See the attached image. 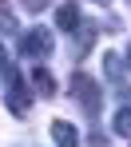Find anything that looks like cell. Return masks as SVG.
<instances>
[{
  "label": "cell",
  "mask_w": 131,
  "mask_h": 147,
  "mask_svg": "<svg viewBox=\"0 0 131 147\" xmlns=\"http://www.w3.org/2000/svg\"><path fill=\"white\" fill-rule=\"evenodd\" d=\"M68 88L76 92V99H79V107L95 119L99 115V107H103V92H99V84L91 80V76H83V72H72V80H68Z\"/></svg>",
  "instance_id": "cell-1"
},
{
  "label": "cell",
  "mask_w": 131,
  "mask_h": 147,
  "mask_svg": "<svg viewBox=\"0 0 131 147\" xmlns=\"http://www.w3.org/2000/svg\"><path fill=\"white\" fill-rule=\"evenodd\" d=\"M4 80H8V111L12 115H28L32 111V96H28V84L20 80V72L16 68H4Z\"/></svg>",
  "instance_id": "cell-2"
},
{
  "label": "cell",
  "mask_w": 131,
  "mask_h": 147,
  "mask_svg": "<svg viewBox=\"0 0 131 147\" xmlns=\"http://www.w3.org/2000/svg\"><path fill=\"white\" fill-rule=\"evenodd\" d=\"M20 52L32 60H52V28H28V36L20 40Z\"/></svg>",
  "instance_id": "cell-3"
},
{
  "label": "cell",
  "mask_w": 131,
  "mask_h": 147,
  "mask_svg": "<svg viewBox=\"0 0 131 147\" xmlns=\"http://www.w3.org/2000/svg\"><path fill=\"white\" fill-rule=\"evenodd\" d=\"M52 139H56V147H79V131L68 119H52Z\"/></svg>",
  "instance_id": "cell-4"
},
{
  "label": "cell",
  "mask_w": 131,
  "mask_h": 147,
  "mask_svg": "<svg viewBox=\"0 0 131 147\" xmlns=\"http://www.w3.org/2000/svg\"><path fill=\"white\" fill-rule=\"evenodd\" d=\"M56 28H64V32H76L79 28V4H60V12H56Z\"/></svg>",
  "instance_id": "cell-5"
},
{
  "label": "cell",
  "mask_w": 131,
  "mask_h": 147,
  "mask_svg": "<svg viewBox=\"0 0 131 147\" xmlns=\"http://www.w3.org/2000/svg\"><path fill=\"white\" fill-rule=\"evenodd\" d=\"M32 84H36L40 96H56V76L48 72V68H36V72H32Z\"/></svg>",
  "instance_id": "cell-6"
},
{
  "label": "cell",
  "mask_w": 131,
  "mask_h": 147,
  "mask_svg": "<svg viewBox=\"0 0 131 147\" xmlns=\"http://www.w3.org/2000/svg\"><path fill=\"white\" fill-rule=\"evenodd\" d=\"M91 44H95V24H79L76 28V56L91 52Z\"/></svg>",
  "instance_id": "cell-7"
},
{
  "label": "cell",
  "mask_w": 131,
  "mask_h": 147,
  "mask_svg": "<svg viewBox=\"0 0 131 147\" xmlns=\"http://www.w3.org/2000/svg\"><path fill=\"white\" fill-rule=\"evenodd\" d=\"M111 127H115V135H127L131 139V107H119L115 119H111Z\"/></svg>",
  "instance_id": "cell-8"
},
{
  "label": "cell",
  "mask_w": 131,
  "mask_h": 147,
  "mask_svg": "<svg viewBox=\"0 0 131 147\" xmlns=\"http://www.w3.org/2000/svg\"><path fill=\"white\" fill-rule=\"evenodd\" d=\"M123 68H127V64H123V56H115V52H107V56H103V72L111 76V80H119Z\"/></svg>",
  "instance_id": "cell-9"
},
{
  "label": "cell",
  "mask_w": 131,
  "mask_h": 147,
  "mask_svg": "<svg viewBox=\"0 0 131 147\" xmlns=\"http://www.w3.org/2000/svg\"><path fill=\"white\" fill-rule=\"evenodd\" d=\"M0 32H20V20H16L8 8H0Z\"/></svg>",
  "instance_id": "cell-10"
},
{
  "label": "cell",
  "mask_w": 131,
  "mask_h": 147,
  "mask_svg": "<svg viewBox=\"0 0 131 147\" xmlns=\"http://www.w3.org/2000/svg\"><path fill=\"white\" fill-rule=\"evenodd\" d=\"M24 8H28V12H44V8H48V0H24Z\"/></svg>",
  "instance_id": "cell-11"
},
{
  "label": "cell",
  "mask_w": 131,
  "mask_h": 147,
  "mask_svg": "<svg viewBox=\"0 0 131 147\" xmlns=\"http://www.w3.org/2000/svg\"><path fill=\"white\" fill-rule=\"evenodd\" d=\"M8 68V52H4V44H0V72Z\"/></svg>",
  "instance_id": "cell-12"
},
{
  "label": "cell",
  "mask_w": 131,
  "mask_h": 147,
  "mask_svg": "<svg viewBox=\"0 0 131 147\" xmlns=\"http://www.w3.org/2000/svg\"><path fill=\"white\" fill-rule=\"evenodd\" d=\"M123 64H127V68H131V48H127V56H123Z\"/></svg>",
  "instance_id": "cell-13"
},
{
  "label": "cell",
  "mask_w": 131,
  "mask_h": 147,
  "mask_svg": "<svg viewBox=\"0 0 131 147\" xmlns=\"http://www.w3.org/2000/svg\"><path fill=\"white\" fill-rule=\"evenodd\" d=\"M91 4H111V0H91Z\"/></svg>",
  "instance_id": "cell-14"
},
{
  "label": "cell",
  "mask_w": 131,
  "mask_h": 147,
  "mask_svg": "<svg viewBox=\"0 0 131 147\" xmlns=\"http://www.w3.org/2000/svg\"><path fill=\"white\" fill-rule=\"evenodd\" d=\"M127 4H131V0H127Z\"/></svg>",
  "instance_id": "cell-15"
}]
</instances>
